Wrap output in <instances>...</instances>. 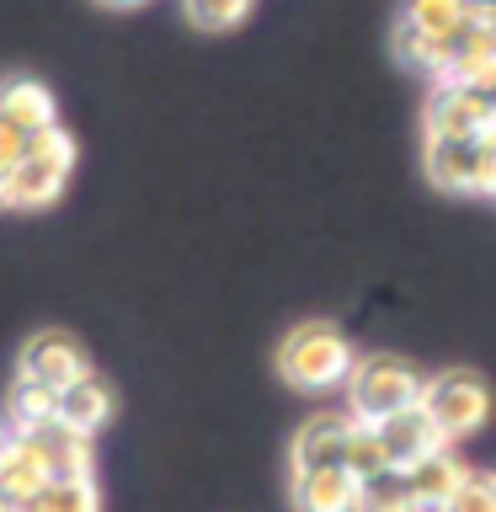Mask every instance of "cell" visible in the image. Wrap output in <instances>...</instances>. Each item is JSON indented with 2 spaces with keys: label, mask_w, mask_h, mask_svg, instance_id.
I'll return each instance as SVG.
<instances>
[{
  "label": "cell",
  "mask_w": 496,
  "mask_h": 512,
  "mask_svg": "<svg viewBox=\"0 0 496 512\" xmlns=\"http://www.w3.org/2000/svg\"><path fill=\"white\" fill-rule=\"evenodd\" d=\"M395 54H400V64H406V70L432 75L438 86L448 80V43L432 38V32H422V27L400 22V27H395Z\"/></svg>",
  "instance_id": "obj_16"
},
{
  "label": "cell",
  "mask_w": 496,
  "mask_h": 512,
  "mask_svg": "<svg viewBox=\"0 0 496 512\" xmlns=\"http://www.w3.org/2000/svg\"><path fill=\"white\" fill-rule=\"evenodd\" d=\"M422 118H427V134H443V139H486L491 123H496V107L480 91L443 80V86L427 96Z\"/></svg>",
  "instance_id": "obj_6"
},
{
  "label": "cell",
  "mask_w": 496,
  "mask_h": 512,
  "mask_svg": "<svg viewBox=\"0 0 496 512\" xmlns=\"http://www.w3.org/2000/svg\"><path fill=\"white\" fill-rule=\"evenodd\" d=\"M491 27H496V11H491Z\"/></svg>",
  "instance_id": "obj_31"
},
{
  "label": "cell",
  "mask_w": 496,
  "mask_h": 512,
  "mask_svg": "<svg viewBox=\"0 0 496 512\" xmlns=\"http://www.w3.org/2000/svg\"><path fill=\"white\" fill-rule=\"evenodd\" d=\"M43 486H54V480H48V459H43L38 432H11L6 454H0V496L6 502H27Z\"/></svg>",
  "instance_id": "obj_9"
},
{
  "label": "cell",
  "mask_w": 496,
  "mask_h": 512,
  "mask_svg": "<svg viewBox=\"0 0 496 512\" xmlns=\"http://www.w3.org/2000/svg\"><path fill=\"white\" fill-rule=\"evenodd\" d=\"M6 438H11V427H0V454H6Z\"/></svg>",
  "instance_id": "obj_29"
},
{
  "label": "cell",
  "mask_w": 496,
  "mask_h": 512,
  "mask_svg": "<svg viewBox=\"0 0 496 512\" xmlns=\"http://www.w3.org/2000/svg\"><path fill=\"white\" fill-rule=\"evenodd\" d=\"M6 203H11V171L0 166V208H6Z\"/></svg>",
  "instance_id": "obj_26"
},
{
  "label": "cell",
  "mask_w": 496,
  "mask_h": 512,
  "mask_svg": "<svg viewBox=\"0 0 496 512\" xmlns=\"http://www.w3.org/2000/svg\"><path fill=\"white\" fill-rule=\"evenodd\" d=\"M54 411H59V395H54V390L27 384V379L11 384V395H6V427H11V432L48 427V422H54Z\"/></svg>",
  "instance_id": "obj_18"
},
{
  "label": "cell",
  "mask_w": 496,
  "mask_h": 512,
  "mask_svg": "<svg viewBox=\"0 0 496 512\" xmlns=\"http://www.w3.org/2000/svg\"><path fill=\"white\" fill-rule=\"evenodd\" d=\"M352 416L347 411H320L310 416L294 443H288V464L294 470H347V443H352Z\"/></svg>",
  "instance_id": "obj_7"
},
{
  "label": "cell",
  "mask_w": 496,
  "mask_h": 512,
  "mask_svg": "<svg viewBox=\"0 0 496 512\" xmlns=\"http://www.w3.org/2000/svg\"><path fill=\"white\" fill-rule=\"evenodd\" d=\"M182 11L198 32H230L251 16V0H182Z\"/></svg>",
  "instance_id": "obj_22"
},
{
  "label": "cell",
  "mask_w": 496,
  "mask_h": 512,
  "mask_svg": "<svg viewBox=\"0 0 496 512\" xmlns=\"http://www.w3.org/2000/svg\"><path fill=\"white\" fill-rule=\"evenodd\" d=\"M112 416H118V395H112V384L102 374H86V379H75L70 390H59V411H54L59 427H75V432H86V438H96Z\"/></svg>",
  "instance_id": "obj_10"
},
{
  "label": "cell",
  "mask_w": 496,
  "mask_h": 512,
  "mask_svg": "<svg viewBox=\"0 0 496 512\" xmlns=\"http://www.w3.org/2000/svg\"><path fill=\"white\" fill-rule=\"evenodd\" d=\"M0 112H6L11 123H22L27 134H38V128L59 123V118H54V91H48L43 80H32V75L0 80Z\"/></svg>",
  "instance_id": "obj_15"
},
{
  "label": "cell",
  "mask_w": 496,
  "mask_h": 512,
  "mask_svg": "<svg viewBox=\"0 0 496 512\" xmlns=\"http://www.w3.org/2000/svg\"><path fill=\"white\" fill-rule=\"evenodd\" d=\"M384 470H395V464H390V448H384L379 427L358 422V427H352V443H347V475L352 480H374Z\"/></svg>",
  "instance_id": "obj_19"
},
{
  "label": "cell",
  "mask_w": 496,
  "mask_h": 512,
  "mask_svg": "<svg viewBox=\"0 0 496 512\" xmlns=\"http://www.w3.org/2000/svg\"><path fill=\"white\" fill-rule=\"evenodd\" d=\"M102 6H112V11H128V6H144V0H102Z\"/></svg>",
  "instance_id": "obj_27"
},
{
  "label": "cell",
  "mask_w": 496,
  "mask_h": 512,
  "mask_svg": "<svg viewBox=\"0 0 496 512\" xmlns=\"http://www.w3.org/2000/svg\"><path fill=\"white\" fill-rule=\"evenodd\" d=\"M27 139H32L27 128H22V123H11L6 112H0V166H6V171L27 155Z\"/></svg>",
  "instance_id": "obj_24"
},
{
  "label": "cell",
  "mask_w": 496,
  "mask_h": 512,
  "mask_svg": "<svg viewBox=\"0 0 496 512\" xmlns=\"http://www.w3.org/2000/svg\"><path fill=\"white\" fill-rule=\"evenodd\" d=\"M422 166L432 176V187H443V192H486V150H480V139L427 134Z\"/></svg>",
  "instance_id": "obj_8"
},
{
  "label": "cell",
  "mask_w": 496,
  "mask_h": 512,
  "mask_svg": "<svg viewBox=\"0 0 496 512\" xmlns=\"http://www.w3.org/2000/svg\"><path fill=\"white\" fill-rule=\"evenodd\" d=\"M38 432V443H43V459H48V480H91V438L86 432H75V427H59V422H48V427H32Z\"/></svg>",
  "instance_id": "obj_14"
},
{
  "label": "cell",
  "mask_w": 496,
  "mask_h": 512,
  "mask_svg": "<svg viewBox=\"0 0 496 512\" xmlns=\"http://www.w3.org/2000/svg\"><path fill=\"white\" fill-rule=\"evenodd\" d=\"M288 502L294 512H358V480L347 470H294Z\"/></svg>",
  "instance_id": "obj_11"
},
{
  "label": "cell",
  "mask_w": 496,
  "mask_h": 512,
  "mask_svg": "<svg viewBox=\"0 0 496 512\" xmlns=\"http://www.w3.org/2000/svg\"><path fill=\"white\" fill-rule=\"evenodd\" d=\"M379 438H384V448H390L395 470H411L416 459H427L432 448H443V432L432 427V416L422 411V400L406 406V411H395L390 422H379Z\"/></svg>",
  "instance_id": "obj_12"
},
{
  "label": "cell",
  "mask_w": 496,
  "mask_h": 512,
  "mask_svg": "<svg viewBox=\"0 0 496 512\" xmlns=\"http://www.w3.org/2000/svg\"><path fill=\"white\" fill-rule=\"evenodd\" d=\"M91 374V363H86V347L75 342V336H64V331H38V336H27L22 352H16V379H27V384H43V390H70L75 379H86Z\"/></svg>",
  "instance_id": "obj_5"
},
{
  "label": "cell",
  "mask_w": 496,
  "mask_h": 512,
  "mask_svg": "<svg viewBox=\"0 0 496 512\" xmlns=\"http://www.w3.org/2000/svg\"><path fill=\"white\" fill-rule=\"evenodd\" d=\"M358 352L331 320H304L278 342V374L294 390H342Z\"/></svg>",
  "instance_id": "obj_1"
},
{
  "label": "cell",
  "mask_w": 496,
  "mask_h": 512,
  "mask_svg": "<svg viewBox=\"0 0 496 512\" xmlns=\"http://www.w3.org/2000/svg\"><path fill=\"white\" fill-rule=\"evenodd\" d=\"M75 171V139L59 123L27 139V155L11 166V208H48Z\"/></svg>",
  "instance_id": "obj_4"
},
{
  "label": "cell",
  "mask_w": 496,
  "mask_h": 512,
  "mask_svg": "<svg viewBox=\"0 0 496 512\" xmlns=\"http://www.w3.org/2000/svg\"><path fill=\"white\" fill-rule=\"evenodd\" d=\"M470 11H475L470 0H406V16H400V22L422 27V32H432V38H448Z\"/></svg>",
  "instance_id": "obj_21"
},
{
  "label": "cell",
  "mask_w": 496,
  "mask_h": 512,
  "mask_svg": "<svg viewBox=\"0 0 496 512\" xmlns=\"http://www.w3.org/2000/svg\"><path fill=\"white\" fill-rule=\"evenodd\" d=\"M438 512H496V475H470Z\"/></svg>",
  "instance_id": "obj_23"
},
{
  "label": "cell",
  "mask_w": 496,
  "mask_h": 512,
  "mask_svg": "<svg viewBox=\"0 0 496 512\" xmlns=\"http://www.w3.org/2000/svg\"><path fill=\"white\" fill-rule=\"evenodd\" d=\"M470 6H480V11H496V0H470Z\"/></svg>",
  "instance_id": "obj_28"
},
{
  "label": "cell",
  "mask_w": 496,
  "mask_h": 512,
  "mask_svg": "<svg viewBox=\"0 0 496 512\" xmlns=\"http://www.w3.org/2000/svg\"><path fill=\"white\" fill-rule=\"evenodd\" d=\"M0 512H6V496H0Z\"/></svg>",
  "instance_id": "obj_30"
},
{
  "label": "cell",
  "mask_w": 496,
  "mask_h": 512,
  "mask_svg": "<svg viewBox=\"0 0 496 512\" xmlns=\"http://www.w3.org/2000/svg\"><path fill=\"white\" fill-rule=\"evenodd\" d=\"M422 411L443 432V443L475 438L491 416V384L475 368H443V374H432L422 384Z\"/></svg>",
  "instance_id": "obj_3"
},
{
  "label": "cell",
  "mask_w": 496,
  "mask_h": 512,
  "mask_svg": "<svg viewBox=\"0 0 496 512\" xmlns=\"http://www.w3.org/2000/svg\"><path fill=\"white\" fill-rule=\"evenodd\" d=\"M422 374L406 363V358H395V352H368V358L352 363V374H347V416L352 422H368V427H379V422H390L395 411H406L422 400Z\"/></svg>",
  "instance_id": "obj_2"
},
{
  "label": "cell",
  "mask_w": 496,
  "mask_h": 512,
  "mask_svg": "<svg viewBox=\"0 0 496 512\" xmlns=\"http://www.w3.org/2000/svg\"><path fill=\"white\" fill-rule=\"evenodd\" d=\"M480 150H486V192L496 198V123H491V134L480 139Z\"/></svg>",
  "instance_id": "obj_25"
},
{
  "label": "cell",
  "mask_w": 496,
  "mask_h": 512,
  "mask_svg": "<svg viewBox=\"0 0 496 512\" xmlns=\"http://www.w3.org/2000/svg\"><path fill=\"white\" fill-rule=\"evenodd\" d=\"M358 512H427V507L416 502L406 470H384L374 480H358Z\"/></svg>",
  "instance_id": "obj_17"
},
{
  "label": "cell",
  "mask_w": 496,
  "mask_h": 512,
  "mask_svg": "<svg viewBox=\"0 0 496 512\" xmlns=\"http://www.w3.org/2000/svg\"><path fill=\"white\" fill-rule=\"evenodd\" d=\"M32 512H102L96 480H54L32 496Z\"/></svg>",
  "instance_id": "obj_20"
},
{
  "label": "cell",
  "mask_w": 496,
  "mask_h": 512,
  "mask_svg": "<svg viewBox=\"0 0 496 512\" xmlns=\"http://www.w3.org/2000/svg\"><path fill=\"white\" fill-rule=\"evenodd\" d=\"M406 475H411V486H416V502H422L427 512H438V507H443L448 496H454L475 470L454 454V443H443V448H432L427 459H416Z\"/></svg>",
  "instance_id": "obj_13"
}]
</instances>
